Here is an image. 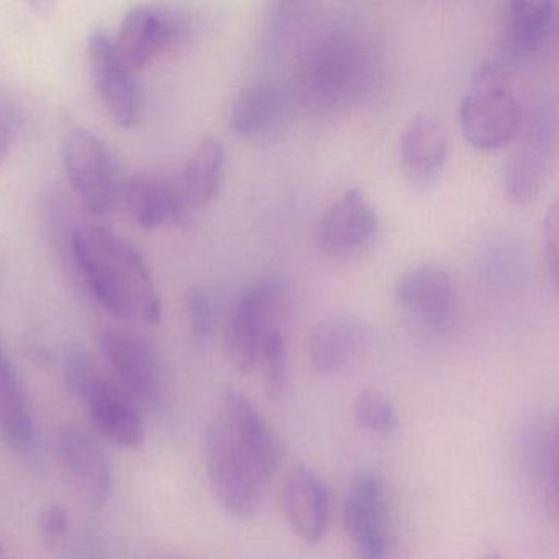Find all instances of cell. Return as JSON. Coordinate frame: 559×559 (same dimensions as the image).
<instances>
[{
  "mask_svg": "<svg viewBox=\"0 0 559 559\" xmlns=\"http://www.w3.org/2000/svg\"><path fill=\"white\" fill-rule=\"evenodd\" d=\"M189 332L198 343H207L214 335L215 310L211 297L202 287H191L185 297Z\"/></svg>",
  "mask_w": 559,
  "mask_h": 559,
  "instance_id": "83f0119b",
  "label": "cell"
},
{
  "mask_svg": "<svg viewBox=\"0 0 559 559\" xmlns=\"http://www.w3.org/2000/svg\"><path fill=\"white\" fill-rule=\"evenodd\" d=\"M99 352L117 384L139 405L155 407L165 397L166 372L155 346L139 333L106 329Z\"/></svg>",
  "mask_w": 559,
  "mask_h": 559,
  "instance_id": "ba28073f",
  "label": "cell"
},
{
  "mask_svg": "<svg viewBox=\"0 0 559 559\" xmlns=\"http://www.w3.org/2000/svg\"><path fill=\"white\" fill-rule=\"evenodd\" d=\"M353 417L366 430L391 433L397 428L399 417L394 404L382 392L365 389L353 402Z\"/></svg>",
  "mask_w": 559,
  "mask_h": 559,
  "instance_id": "484cf974",
  "label": "cell"
},
{
  "mask_svg": "<svg viewBox=\"0 0 559 559\" xmlns=\"http://www.w3.org/2000/svg\"><path fill=\"white\" fill-rule=\"evenodd\" d=\"M57 450L74 486L93 506H106L112 496L114 477L97 441L80 428L64 427L58 433Z\"/></svg>",
  "mask_w": 559,
  "mask_h": 559,
  "instance_id": "e0dca14e",
  "label": "cell"
},
{
  "mask_svg": "<svg viewBox=\"0 0 559 559\" xmlns=\"http://www.w3.org/2000/svg\"><path fill=\"white\" fill-rule=\"evenodd\" d=\"M379 218L361 189H348L332 202L319 224L320 248L346 258L365 250L378 234Z\"/></svg>",
  "mask_w": 559,
  "mask_h": 559,
  "instance_id": "9a60e30c",
  "label": "cell"
},
{
  "mask_svg": "<svg viewBox=\"0 0 559 559\" xmlns=\"http://www.w3.org/2000/svg\"><path fill=\"white\" fill-rule=\"evenodd\" d=\"M70 261L107 312L143 325L162 320V297L152 271L122 235L100 225H80L71 240Z\"/></svg>",
  "mask_w": 559,
  "mask_h": 559,
  "instance_id": "6da1fadb",
  "label": "cell"
},
{
  "mask_svg": "<svg viewBox=\"0 0 559 559\" xmlns=\"http://www.w3.org/2000/svg\"><path fill=\"white\" fill-rule=\"evenodd\" d=\"M460 126L466 142L480 152L502 150L519 135V99L497 64H483L474 74L461 100Z\"/></svg>",
  "mask_w": 559,
  "mask_h": 559,
  "instance_id": "277c9868",
  "label": "cell"
},
{
  "mask_svg": "<svg viewBox=\"0 0 559 559\" xmlns=\"http://www.w3.org/2000/svg\"><path fill=\"white\" fill-rule=\"evenodd\" d=\"M64 379L104 437L126 448L142 443L145 428L139 404L90 355L70 353L64 359Z\"/></svg>",
  "mask_w": 559,
  "mask_h": 559,
  "instance_id": "3957f363",
  "label": "cell"
},
{
  "mask_svg": "<svg viewBox=\"0 0 559 559\" xmlns=\"http://www.w3.org/2000/svg\"><path fill=\"white\" fill-rule=\"evenodd\" d=\"M204 451L212 490L222 509L240 519L254 515L263 500L266 480L238 447L222 418L209 427Z\"/></svg>",
  "mask_w": 559,
  "mask_h": 559,
  "instance_id": "5b68a950",
  "label": "cell"
},
{
  "mask_svg": "<svg viewBox=\"0 0 559 559\" xmlns=\"http://www.w3.org/2000/svg\"><path fill=\"white\" fill-rule=\"evenodd\" d=\"M343 522L359 559H388L391 513L382 477L361 473L352 480L343 503Z\"/></svg>",
  "mask_w": 559,
  "mask_h": 559,
  "instance_id": "9c48e42d",
  "label": "cell"
},
{
  "mask_svg": "<svg viewBox=\"0 0 559 559\" xmlns=\"http://www.w3.org/2000/svg\"><path fill=\"white\" fill-rule=\"evenodd\" d=\"M122 198L133 221L145 230L175 227L188 221L185 195L163 176H132L122 188Z\"/></svg>",
  "mask_w": 559,
  "mask_h": 559,
  "instance_id": "ac0fdd59",
  "label": "cell"
},
{
  "mask_svg": "<svg viewBox=\"0 0 559 559\" xmlns=\"http://www.w3.org/2000/svg\"><path fill=\"white\" fill-rule=\"evenodd\" d=\"M297 94L284 81H261L247 87L234 100L228 114V129L245 140L270 139L281 132L296 109Z\"/></svg>",
  "mask_w": 559,
  "mask_h": 559,
  "instance_id": "4fadbf2b",
  "label": "cell"
},
{
  "mask_svg": "<svg viewBox=\"0 0 559 559\" xmlns=\"http://www.w3.org/2000/svg\"><path fill=\"white\" fill-rule=\"evenodd\" d=\"M224 166V146L215 136H204L186 163L181 192L188 207L204 209L214 201L221 188Z\"/></svg>",
  "mask_w": 559,
  "mask_h": 559,
  "instance_id": "cb8c5ba5",
  "label": "cell"
},
{
  "mask_svg": "<svg viewBox=\"0 0 559 559\" xmlns=\"http://www.w3.org/2000/svg\"><path fill=\"white\" fill-rule=\"evenodd\" d=\"M365 342V326L355 317H325L310 335V365L322 378L340 374L358 358Z\"/></svg>",
  "mask_w": 559,
  "mask_h": 559,
  "instance_id": "ffe728a7",
  "label": "cell"
},
{
  "mask_svg": "<svg viewBox=\"0 0 559 559\" xmlns=\"http://www.w3.org/2000/svg\"><path fill=\"white\" fill-rule=\"evenodd\" d=\"M283 287L273 280L248 287L231 309L225 329V352L237 371H253L260 365L267 336L280 329L277 316L283 309Z\"/></svg>",
  "mask_w": 559,
  "mask_h": 559,
  "instance_id": "52a82bcc",
  "label": "cell"
},
{
  "mask_svg": "<svg viewBox=\"0 0 559 559\" xmlns=\"http://www.w3.org/2000/svg\"><path fill=\"white\" fill-rule=\"evenodd\" d=\"M402 162L417 179H431L443 168L448 139L441 123L427 114L414 117L401 142Z\"/></svg>",
  "mask_w": 559,
  "mask_h": 559,
  "instance_id": "603a6c76",
  "label": "cell"
},
{
  "mask_svg": "<svg viewBox=\"0 0 559 559\" xmlns=\"http://www.w3.org/2000/svg\"><path fill=\"white\" fill-rule=\"evenodd\" d=\"M394 299L405 316L430 332H444L453 323L454 287L440 267L418 266L402 274Z\"/></svg>",
  "mask_w": 559,
  "mask_h": 559,
  "instance_id": "5bb4252c",
  "label": "cell"
},
{
  "mask_svg": "<svg viewBox=\"0 0 559 559\" xmlns=\"http://www.w3.org/2000/svg\"><path fill=\"white\" fill-rule=\"evenodd\" d=\"M38 528L41 542L47 548H60L70 535V513L60 503H50L41 510Z\"/></svg>",
  "mask_w": 559,
  "mask_h": 559,
  "instance_id": "f1b7e54d",
  "label": "cell"
},
{
  "mask_svg": "<svg viewBox=\"0 0 559 559\" xmlns=\"http://www.w3.org/2000/svg\"><path fill=\"white\" fill-rule=\"evenodd\" d=\"M525 456L526 469L542 492L552 500L556 507L558 497V431L556 427L546 430L535 425L526 435Z\"/></svg>",
  "mask_w": 559,
  "mask_h": 559,
  "instance_id": "d4e9b609",
  "label": "cell"
},
{
  "mask_svg": "<svg viewBox=\"0 0 559 559\" xmlns=\"http://www.w3.org/2000/svg\"><path fill=\"white\" fill-rule=\"evenodd\" d=\"M17 133V119L11 104L0 96V166L4 165L14 145Z\"/></svg>",
  "mask_w": 559,
  "mask_h": 559,
  "instance_id": "4dcf8cb0",
  "label": "cell"
},
{
  "mask_svg": "<svg viewBox=\"0 0 559 559\" xmlns=\"http://www.w3.org/2000/svg\"><path fill=\"white\" fill-rule=\"evenodd\" d=\"M0 559H11V556H9V552L5 551L4 545L0 543Z\"/></svg>",
  "mask_w": 559,
  "mask_h": 559,
  "instance_id": "1f68e13d",
  "label": "cell"
},
{
  "mask_svg": "<svg viewBox=\"0 0 559 559\" xmlns=\"http://www.w3.org/2000/svg\"><path fill=\"white\" fill-rule=\"evenodd\" d=\"M283 506L294 535L317 545L325 535L330 516V493L323 480L307 467H296L283 487Z\"/></svg>",
  "mask_w": 559,
  "mask_h": 559,
  "instance_id": "d6986e66",
  "label": "cell"
},
{
  "mask_svg": "<svg viewBox=\"0 0 559 559\" xmlns=\"http://www.w3.org/2000/svg\"><path fill=\"white\" fill-rule=\"evenodd\" d=\"M260 365L263 366L264 384L270 397H283L289 388V355L280 329L274 330L264 342Z\"/></svg>",
  "mask_w": 559,
  "mask_h": 559,
  "instance_id": "4316f807",
  "label": "cell"
},
{
  "mask_svg": "<svg viewBox=\"0 0 559 559\" xmlns=\"http://www.w3.org/2000/svg\"><path fill=\"white\" fill-rule=\"evenodd\" d=\"M297 87L304 103L317 112H340L358 104L376 80L371 44L348 28L320 35L297 64Z\"/></svg>",
  "mask_w": 559,
  "mask_h": 559,
  "instance_id": "7a4b0ae2",
  "label": "cell"
},
{
  "mask_svg": "<svg viewBox=\"0 0 559 559\" xmlns=\"http://www.w3.org/2000/svg\"><path fill=\"white\" fill-rule=\"evenodd\" d=\"M558 205L552 204L543 221V248H545L546 263L551 274L552 286H558V235H559Z\"/></svg>",
  "mask_w": 559,
  "mask_h": 559,
  "instance_id": "f546056e",
  "label": "cell"
},
{
  "mask_svg": "<svg viewBox=\"0 0 559 559\" xmlns=\"http://www.w3.org/2000/svg\"><path fill=\"white\" fill-rule=\"evenodd\" d=\"M91 76L110 120L120 129H132L142 114V94L132 70L126 67L112 38L96 31L87 41Z\"/></svg>",
  "mask_w": 559,
  "mask_h": 559,
  "instance_id": "8fae6325",
  "label": "cell"
},
{
  "mask_svg": "<svg viewBox=\"0 0 559 559\" xmlns=\"http://www.w3.org/2000/svg\"><path fill=\"white\" fill-rule=\"evenodd\" d=\"M63 166L78 201L91 214L109 215L122 198L119 165L100 136L74 130L63 143Z\"/></svg>",
  "mask_w": 559,
  "mask_h": 559,
  "instance_id": "8992f818",
  "label": "cell"
},
{
  "mask_svg": "<svg viewBox=\"0 0 559 559\" xmlns=\"http://www.w3.org/2000/svg\"><path fill=\"white\" fill-rule=\"evenodd\" d=\"M479 559H502V558H500V556L497 555V552H489V555H484L483 558H479Z\"/></svg>",
  "mask_w": 559,
  "mask_h": 559,
  "instance_id": "d6a6232c",
  "label": "cell"
},
{
  "mask_svg": "<svg viewBox=\"0 0 559 559\" xmlns=\"http://www.w3.org/2000/svg\"><path fill=\"white\" fill-rule=\"evenodd\" d=\"M0 433L11 447L32 451L37 441L34 412L24 382L0 346Z\"/></svg>",
  "mask_w": 559,
  "mask_h": 559,
  "instance_id": "7402d4cb",
  "label": "cell"
},
{
  "mask_svg": "<svg viewBox=\"0 0 559 559\" xmlns=\"http://www.w3.org/2000/svg\"><path fill=\"white\" fill-rule=\"evenodd\" d=\"M188 22L178 12L159 5H142L130 11L112 38L120 60L133 73L175 48L188 34Z\"/></svg>",
  "mask_w": 559,
  "mask_h": 559,
  "instance_id": "30bf717a",
  "label": "cell"
},
{
  "mask_svg": "<svg viewBox=\"0 0 559 559\" xmlns=\"http://www.w3.org/2000/svg\"><path fill=\"white\" fill-rule=\"evenodd\" d=\"M224 421L238 447L250 457L258 473L266 480L281 466L280 440L253 402L235 388L224 391Z\"/></svg>",
  "mask_w": 559,
  "mask_h": 559,
  "instance_id": "2e32d148",
  "label": "cell"
},
{
  "mask_svg": "<svg viewBox=\"0 0 559 559\" xmlns=\"http://www.w3.org/2000/svg\"><path fill=\"white\" fill-rule=\"evenodd\" d=\"M555 5L546 0H515L503 15L502 40L506 50L519 60L532 58L545 48L555 24Z\"/></svg>",
  "mask_w": 559,
  "mask_h": 559,
  "instance_id": "44dd1931",
  "label": "cell"
},
{
  "mask_svg": "<svg viewBox=\"0 0 559 559\" xmlns=\"http://www.w3.org/2000/svg\"><path fill=\"white\" fill-rule=\"evenodd\" d=\"M555 130V116L548 107H539L526 120L507 166V195L515 204H528L538 195L551 165Z\"/></svg>",
  "mask_w": 559,
  "mask_h": 559,
  "instance_id": "7c38bea8",
  "label": "cell"
}]
</instances>
